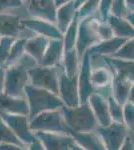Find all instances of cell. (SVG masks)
Wrapping results in <instances>:
<instances>
[{"mask_svg": "<svg viewBox=\"0 0 134 150\" xmlns=\"http://www.w3.org/2000/svg\"><path fill=\"white\" fill-rule=\"evenodd\" d=\"M39 65L27 53L19 59V61L5 69L3 93L9 96L25 98L24 88L29 84L28 70Z\"/></svg>", "mask_w": 134, "mask_h": 150, "instance_id": "6da1fadb", "label": "cell"}, {"mask_svg": "<svg viewBox=\"0 0 134 150\" xmlns=\"http://www.w3.org/2000/svg\"><path fill=\"white\" fill-rule=\"evenodd\" d=\"M24 95L28 104L29 120L41 112L60 109L63 106L62 101L57 94L46 89L35 87L31 84H27L25 86Z\"/></svg>", "mask_w": 134, "mask_h": 150, "instance_id": "7a4b0ae2", "label": "cell"}, {"mask_svg": "<svg viewBox=\"0 0 134 150\" xmlns=\"http://www.w3.org/2000/svg\"><path fill=\"white\" fill-rule=\"evenodd\" d=\"M60 112L71 134L94 131L98 126L96 118L87 102L79 104L76 107H67L63 105L60 108Z\"/></svg>", "mask_w": 134, "mask_h": 150, "instance_id": "3957f363", "label": "cell"}, {"mask_svg": "<svg viewBox=\"0 0 134 150\" xmlns=\"http://www.w3.org/2000/svg\"><path fill=\"white\" fill-rule=\"evenodd\" d=\"M29 129L32 132L44 131L71 135V131L64 123L60 109L41 112L29 120Z\"/></svg>", "mask_w": 134, "mask_h": 150, "instance_id": "277c9868", "label": "cell"}, {"mask_svg": "<svg viewBox=\"0 0 134 150\" xmlns=\"http://www.w3.org/2000/svg\"><path fill=\"white\" fill-rule=\"evenodd\" d=\"M98 20V16L95 15L79 19L75 49L80 59L90 47L100 41L96 31V25Z\"/></svg>", "mask_w": 134, "mask_h": 150, "instance_id": "5b68a950", "label": "cell"}, {"mask_svg": "<svg viewBox=\"0 0 134 150\" xmlns=\"http://www.w3.org/2000/svg\"><path fill=\"white\" fill-rule=\"evenodd\" d=\"M60 67L37 65L28 70L29 84L46 89L58 95V78Z\"/></svg>", "mask_w": 134, "mask_h": 150, "instance_id": "8992f818", "label": "cell"}, {"mask_svg": "<svg viewBox=\"0 0 134 150\" xmlns=\"http://www.w3.org/2000/svg\"><path fill=\"white\" fill-rule=\"evenodd\" d=\"M128 128L124 123L112 121L107 126H97L95 132L99 135L107 150H119L127 137Z\"/></svg>", "mask_w": 134, "mask_h": 150, "instance_id": "52a82bcc", "label": "cell"}, {"mask_svg": "<svg viewBox=\"0 0 134 150\" xmlns=\"http://www.w3.org/2000/svg\"><path fill=\"white\" fill-rule=\"evenodd\" d=\"M0 118L10 129L15 133V135L22 141L26 147L36 138L34 133L29 129L28 116L21 114H11L0 111Z\"/></svg>", "mask_w": 134, "mask_h": 150, "instance_id": "ba28073f", "label": "cell"}, {"mask_svg": "<svg viewBox=\"0 0 134 150\" xmlns=\"http://www.w3.org/2000/svg\"><path fill=\"white\" fill-rule=\"evenodd\" d=\"M58 96L62 101L63 105L67 107H76L79 105L78 94V78L68 77L60 68L58 78Z\"/></svg>", "mask_w": 134, "mask_h": 150, "instance_id": "9c48e42d", "label": "cell"}, {"mask_svg": "<svg viewBox=\"0 0 134 150\" xmlns=\"http://www.w3.org/2000/svg\"><path fill=\"white\" fill-rule=\"evenodd\" d=\"M33 133L42 143L45 150H71V145L75 143L72 135L44 131H35Z\"/></svg>", "mask_w": 134, "mask_h": 150, "instance_id": "30bf717a", "label": "cell"}, {"mask_svg": "<svg viewBox=\"0 0 134 150\" xmlns=\"http://www.w3.org/2000/svg\"><path fill=\"white\" fill-rule=\"evenodd\" d=\"M92 61L89 54L85 52L80 60V66L77 78H78V94L79 103L84 104L87 102L88 97L91 93H93V88L90 81V72H91Z\"/></svg>", "mask_w": 134, "mask_h": 150, "instance_id": "8fae6325", "label": "cell"}, {"mask_svg": "<svg viewBox=\"0 0 134 150\" xmlns=\"http://www.w3.org/2000/svg\"><path fill=\"white\" fill-rule=\"evenodd\" d=\"M90 81L94 92L101 94L106 98L111 94L112 72L106 65L97 67L92 66Z\"/></svg>", "mask_w": 134, "mask_h": 150, "instance_id": "7c38bea8", "label": "cell"}, {"mask_svg": "<svg viewBox=\"0 0 134 150\" xmlns=\"http://www.w3.org/2000/svg\"><path fill=\"white\" fill-rule=\"evenodd\" d=\"M21 25L23 28L36 33V35L44 36L48 39H59L63 36L55 23L42 20V19L33 17L21 19Z\"/></svg>", "mask_w": 134, "mask_h": 150, "instance_id": "4fadbf2b", "label": "cell"}, {"mask_svg": "<svg viewBox=\"0 0 134 150\" xmlns=\"http://www.w3.org/2000/svg\"><path fill=\"white\" fill-rule=\"evenodd\" d=\"M27 11L31 17L55 23L57 7L54 0H29Z\"/></svg>", "mask_w": 134, "mask_h": 150, "instance_id": "5bb4252c", "label": "cell"}, {"mask_svg": "<svg viewBox=\"0 0 134 150\" xmlns=\"http://www.w3.org/2000/svg\"><path fill=\"white\" fill-rule=\"evenodd\" d=\"M87 103L89 104L92 112L96 118L98 126H107L112 122L108 110V102L107 98L103 95L93 92L89 95Z\"/></svg>", "mask_w": 134, "mask_h": 150, "instance_id": "9a60e30c", "label": "cell"}, {"mask_svg": "<svg viewBox=\"0 0 134 150\" xmlns=\"http://www.w3.org/2000/svg\"><path fill=\"white\" fill-rule=\"evenodd\" d=\"M63 55H64V47H63L62 38L50 39L39 65L60 67L62 63Z\"/></svg>", "mask_w": 134, "mask_h": 150, "instance_id": "2e32d148", "label": "cell"}, {"mask_svg": "<svg viewBox=\"0 0 134 150\" xmlns=\"http://www.w3.org/2000/svg\"><path fill=\"white\" fill-rule=\"evenodd\" d=\"M129 38H122V37H114L110 38L108 40L99 41L92 47H90L87 50V53L91 59H95L96 57H102V56H111L115 53L121 45L125 42Z\"/></svg>", "mask_w": 134, "mask_h": 150, "instance_id": "e0dca14e", "label": "cell"}, {"mask_svg": "<svg viewBox=\"0 0 134 150\" xmlns=\"http://www.w3.org/2000/svg\"><path fill=\"white\" fill-rule=\"evenodd\" d=\"M101 60L111 70L112 74L117 76L126 77L134 81V63L133 61L123 60L111 56H102Z\"/></svg>", "mask_w": 134, "mask_h": 150, "instance_id": "ac0fdd59", "label": "cell"}, {"mask_svg": "<svg viewBox=\"0 0 134 150\" xmlns=\"http://www.w3.org/2000/svg\"><path fill=\"white\" fill-rule=\"evenodd\" d=\"M134 81L126 77L117 76L112 74L111 95L120 105H123L128 101L131 89L134 87Z\"/></svg>", "mask_w": 134, "mask_h": 150, "instance_id": "d6986e66", "label": "cell"}, {"mask_svg": "<svg viewBox=\"0 0 134 150\" xmlns=\"http://www.w3.org/2000/svg\"><path fill=\"white\" fill-rule=\"evenodd\" d=\"M0 111L11 114H21L28 116L29 109L25 98L9 96L5 93L0 94Z\"/></svg>", "mask_w": 134, "mask_h": 150, "instance_id": "ffe728a7", "label": "cell"}, {"mask_svg": "<svg viewBox=\"0 0 134 150\" xmlns=\"http://www.w3.org/2000/svg\"><path fill=\"white\" fill-rule=\"evenodd\" d=\"M23 27L21 19L17 15L6 12H0V37H19Z\"/></svg>", "mask_w": 134, "mask_h": 150, "instance_id": "44dd1931", "label": "cell"}, {"mask_svg": "<svg viewBox=\"0 0 134 150\" xmlns=\"http://www.w3.org/2000/svg\"><path fill=\"white\" fill-rule=\"evenodd\" d=\"M107 23L111 27L113 35L116 37L122 38H133L134 36V27L133 24L130 23L126 18L115 16L110 14L107 18Z\"/></svg>", "mask_w": 134, "mask_h": 150, "instance_id": "7402d4cb", "label": "cell"}, {"mask_svg": "<svg viewBox=\"0 0 134 150\" xmlns=\"http://www.w3.org/2000/svg\"><path fill=\"white\" fill-rule=\"evenodd\" d=\"M49 40L50 39L41 35H35L33 37L27 38L25 42V53H27L39 64Z\"/></svg>", "mask_w": 134, "mask_h": 150, "instance_id": "603a6c76", "label": "cell"}, {"mask_svg": "<svg viewBox=\"0 0 134 150\" xmlns=\"http://www.w3.org/2000/svg\"><path fill=\"white\" fill-rule=\"evenodd\" d=\"M77 14V9L75 8L74 1H70L66 4L57 7V11H56V20L55 24L59 31L64 33L72 22V20Z\"/></svg>", "mask_w": 134, "mask_h": 150, "instance_id": "cb8c5ba5", "label": "cell"}, {"mask_svg": "<svg viewBox=\"0 0 134 150\" xmlns=\"http://www.w3.org/2000/svg\"><path fill=\"white\" fill-rule=\"evenodd\" d=\"M75 142L84 150H107L99 135L94 131L72 133Z\"/></svg>", "mask_w": 134, "mask_h": 150, "instance_id": "d4e9b609", "label": "cell"}, {"mask_svg": "<svg viewBox=\"0 0 134 150\" xmlns=\"http://www.w3.org/2000/svg\"><path fill=\"white\" fill-rule=\"evenodd\" d=\"M80 57L76 52V49H71L64 52L61 63V68L68 77H74L78 75L80 66Z\"/></svg>", "mask_w": 134, "mask_h": 150, "instance_id": "484cf974", "label": "cell"}, {"mask_svg": "<svg viewBox=\"0 0 134 150\" xmlns=\"http://www.w3.org/2000/svg\"><path fill=\"white\" fill-rule=\"evenodd\" d=\"M78 23H79V17H78V14H76V16L72 20V22L70 23V25L66 29V31L63 33L62 41H63V47H64V52L71 49H75Z\"/></svg>", "mask_w": 134, "mask_h": 150, "instance_id": "4316f807", "label": "cell"}, {"mask_svg": "<svg viewBox=\"0 0 134 150\" xmlns=\"http://www.w3.org/2000/svg\"><path fill=\"white\" fill-rule=\"evenodd\" d=\"M26 39H27V38L17 37L13 40L12 45H11L10 53H9L8 60H7V62H6L5 69L17 63V62L19 61V59L24 55V53H25Z\"/></svg>", "mask_w": 134, "mask_h": 150, "instance_id": "83f0119b", "label": "cell"}, {"mask_svg": "<svg viewBox=\"0 0 134 150\" xmlns=\"http://www.w3.org/2000/svg\"><path fill=\"white\" fill-rule=\"evenodd\" d=\"M0 143H11L26 147L1 118H0Z\"/></svg>", "mask_w": 134, "mask_h": 150, "instance_id": "f1b7e54d", "label": "cell"}, {"mask_svg": "<svg viewBox=\"0 0 134 150\" xmlns=\"http://www.w3.org/2000/svg\"><path fill=\"white\" fill-rule=\"evenodd\" d=\"M111 57L119 58V59L123 60H129V61H133L134 59V40L133 38H129L121 45V47L111 55Z\"/></svg>", "mask_w": 134, "mask_h": 150, "instance_id": "f546056e", "label": "cell"}, {"mask_svg": "<svg viewBox=\"0 0 134 150\" xmlns=\"http://www.w3.org/2000/svg\"><path fill=\"white\" fill-rule=\"evenodd\" d=\"M99 6V0H87L77 9L79 19L94 16L97 13Z\"/></svg>", "mask_w": 134, "mask_h": 150, "instance_id": "4dcf8cb0", "label": "cell"}, {"mask_svg": "<svg viewBox=\"0 0 134 150\" xmlns=\"http://www.w3.org/2000/svg\"><path fill=\"white\" fill-rule=\"evenodd\" d=\"M107 102H108L109 115H110L112 121L123 123V118H122V106L123 105H120V104L113 98V96H112L111 94L107 97Z\"/></svg>", "mask_w": 134, "mask_h": 150, "instance_id": "1f68e13d", "label": "cell"}, {"mask_svg": "<svg viewBox=\"0 0 134 150\" xmlns=\"http://www.w3.org/2000/svg\"><path fill=\"white\" fill-rule=\"evenodd\" d=\"M15 38L12 37H0V67L5 68L6 62L8 60L12 42Z\"/></svg>", "mask_w": 134, "mask_h": 150, "instance_id": "d6a6232c", "label": "cell"}, {"mask_svg": "<svg viewBox=\"0 0 134 150\" xmlns=\"http://www.w3.org/2000/svg\"><path fill=\"white\" fill-rule=\"evenodd\" d=\"M122 118L123 123L128 129L134 128V104L127 101L122 106Z\"/></svg>", "mask_w": 134, "mask_h": 150, "instance_id": "836d02e7", "label": "cell"}, {"mask_svg": "<svg viewBox=\"0 0 134 150\" xmlns=\"http://www.w3.org/2000/svg\"><path fill=\"white\" fill-rule=\"evenodd\" d=\"M96 31H97V34H98V37H99V39H100V41L108 40V39H110V38L114 37L113 32H112V30H111V27L109 26V24L107 23V21H102L99 19L96 25Z\"/></svg>", "mask_w": 134, "mask_h": 150, "instance_id": "e575fe53", "label": "cell"}, {"mask_svg": "<svg viewBox=\"0 0 134 150\" xmlns=\"http://www.w3.org/2000/svg\"><path fill=\"white\" fill-rule=\"evenodd\" d=\"M113 0H99V6L97 14L98 18L102 21H106L108 16L111 14V6Z\"/></svg>", "mask_w": 134, "mask_h": 150, "instance_id": "d590c367", "label": "cell"}, {"mask_svg": "<svg viewBox=\"0 0 134 150\" xmlns=\"http://www.w3.org/2000/svg\"><path fill=\"white\" fill-rule=\"evenodd\" d=\"M128 12L127 7L125 4V0H113L111 6V14L115 16H120V17H125Z\"/></svg>", "mask_w": 134, "mask_h": 150, "instance_id": "8d00e7d4", "label": "cell"}, {"mask_svg": "<svg viewBox=\"0 0 134 150\" xmlns=\"http://www.w3.org/2000/svg\"><path fill=\"white\" fill-rule=\"evenodd\" d=\"M24 5L21 0H0V12H5L9 9H17Z\"/></svg>", "mask_w": 134, "mask_h": 150, "instance_id": "74e56055", "label": "cell"}, {"mask_svg": "<svg viewBox=\"0 0 134 150\" xmlns=\"http://www.w3.org/2000/svg\"><path fill=\"white\" fill-rule=\"evenodd\" d=\"M0 150H27V147L11 143H0Z\"/></svg>", "mask_w": 134, "mask_h": 150, "instance_id": "f35d334b", "label": "cell"}, {"mask_svg": "<svg viewBox=\"0 0 134 150\" xmlns=\"http://www.w3.org/2000/svg\"><path fill=\"white\" fill-rule=\"evenodd\" d=\"M119 150H134V146H133V139L131 138L130 136H128L124 140L122 146L120 147Z\"/></svg>", "mask_w": 134, "mask_h": 150, "instance_id": "ab89813d", "label": "cell"}, {"mask_svg": "<svg viewBox=\"0 0 134 150\" xmlns=\"http://www.w3.org/2000/svg\"><path fill=\"white\" fill-rule=\"evenodd\" d=\"M27 150H45V148L43 147L42 143H41L39 140L37 138H35L27 146Z\"/></svg>", "mask_w": 134, "mask_h": 150, "instance_id": "60d3db41", "label": "cell"}, {"mask_svg": "<svg viewBox=\"0 0 134 150\" xmlns=\"http://www.w3.org/2000/svg\"><path fill=\"white\" fill-rule=\"evenodd\" d=\"M4 79H5V68L0 67V94L3 93Z\"/></svg>", "mask_w": 134, "mask_h": 150, "instance_id": "b9f144b4", "label": "cell"}, {"mask_svg": "<svg viewBox=\"0 0 134 150\" xmlns=\"http://www.w3.org/2000/svg\"><path fill=\"white\" fill-rule=\"evenodd\" d=\"M125 4L128 11H134V0H125Z\"/></svg>", "mask_w": 134, "mask_h": 150, "instance_id": "7bdbcfd3", "label": "cell"}, {"mask_svg": "<svg viewBox=\"0 0 134 150\" xmlns=\"http://www.w3.org/2000/svg\"><path fill=\"white\" fill-rule=\"evenodd\" d=\"M70 1H73V0H54V3H55L56 7H59V6L63 5V4L68 3V2H70Z\"/></svg>", "mask_w": 134, "mask_h": 150, "instance_id": "ee69618b", "label": "cell"}, {"mask_svg": "<svg viewBox=\"0 0 134 150\" xmlns=\"http://www.w3.org/2000/svg\"><path fill=\"white\" fill-rule=\"evenodd\" d=\"M74 1V5H75V8L78 9L80 6L82 5V4L84 3V2H86L87 0H73Z\"/></svg>", "mask_w": 134, "mask_h": 150, "instance_id": "f6af8a7d", "label": "cell"}, {"mask_svg": "<svg viewBox=\"0 0 134 150\" xmlns=\"http://www.w3.org/2000/svg\"><path fill=\"white\" fill-rule=\"evenodd\" d=\"M71 150H84L83 148H82L81 146H79L78 144L75 142V143H73L72 145H71Z\"/></svg>", "mask_w": 134, "mask_h": 150, "instance_id": "bcb514c9", "label": "cell"}, {"mask_svg": "<svg viewBox=\"0 0 134 150\" xmlns=\"http://www.w3.org/2000/svg\"><path fill=\"white\" fill-rule=\"evenodd\" d=\"M21 1L23 2V4H26V5H27V3L29 2V0H21Z\"/></svg>", "mask_w": 134, "mask_h": 150, "instance_id": "7dc6e473", "label": "cell"}]
</instances>
